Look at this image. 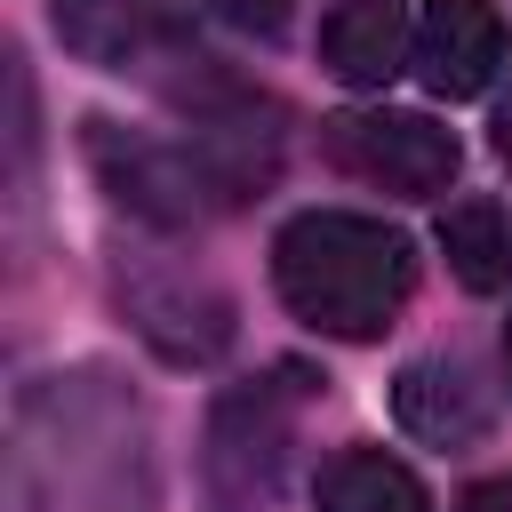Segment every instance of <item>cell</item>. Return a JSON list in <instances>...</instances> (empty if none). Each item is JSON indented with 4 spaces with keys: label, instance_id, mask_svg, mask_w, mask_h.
<instances>
[{
    "label": "cell",
    "instance_id": "6",
    "mask_svg": "<svg viewBox=\"0 0 512 512\" xmlns=\"http://www.w3.org/2000/svg\"><path fill=\"white\" fill-rule=\"evenodd\" d=\"M392 408H400V424H408L416 440H432V448H464V440L488 432V392H480V376H472L464 352L408 360L400 384H392Z\"/></svg>",
    "mask_w": 512,
    "mask_h": 512
},
{
    "label": "cell",
    "instance_id": "4",
    "mask_svg": "<svg viewBox=\"0 0 512 512\" xmlns=\"http://www.w3.org/2000/svg\"><path fill=\"white\" fill-rule=\"evenodd\" d=\"M512 56V32L496 16V0H424L416 16V80L432 96H480Z\"/></svg>",
    "mask_w": 512,
    "mask_h": 512
},
{
    "label": "cell",
    "instance_id": "3",
    "mask_svg": "<svg viewBox=\"0 0 512 512\" xmlns=\"http://www.w3.org/2000/svg\"><path fill=\"white\" fill-rule=\"evenodd\" d=\"M56 40L96 72H152V64H200L192 8L184 0H48Z\"/></svg>",
    "mask_w": 512,
    "mask_h": 512
},
{
    "label": "cell",
    "instance_id": "12",
    "mask_svg": "<svg viewBox=\"0 0 512 512\" xmlns=\"http://www.w3.org/2000/svg\"><path fill=\"white\" fill-rule=\"evenodd\" d=\"M504 368H512V328H504Z\"/></svg>",
    "mask_w": 512,
    "mask_h": 512
},
{
    "label": "cell",
    "instance_id": "8",
    "mask_svg": "<svg viewBox=\"0 0 512 512\" xmlns=\"http://www.w3.org/2000/svg\"><path fill=\"white\" fill-rule=\"evenodd\" d=\"M440 256H448V272H456L472 296L512 288V216H504L496 200H456V208L440 216Z\"/></svg>",
    "mask_w": 512,
    "mask_h": 512
},
{
    "label": "cell",
    "instance_id": "5",
    "mask_svg": "<svg viewBox=\"0 0 512 512\" xmlns=\"http://www.w3.org/2000/svg\"><path fill=\"white\" fill-rule=\"evenodd\" d=\"M320 64L344 88H392L416 64V24L408 0H336L320 24Z\"/></svg>",
    "mask_w": 512,
    "mask_h": 512
},
{
    "label": "cell",
    "instance_id": "1",
    "mask_svg": "<svg viewBox=\"0 0 512 512\" xmlns=\"http://www.w3.org/2000/svg\"><path fill=\"white\" fill-rule=\"evenodd\" d=\"M272 288L304 328L336 344H376L416 296V248L384 216L304 208L272 240Z\"/></svg>",
    "mask_w": 512,
    "mask_h": 512
},
{
    "label": "cell",
    "instance_id": "2",
    "mask_svg": "<svg viewBox=\"0 0 512 512\" xmlns=\"http://www.w3.org/2000/svg\"><path fill=\"white\" fill-rule=\"evenodd\" d=\"M320 152H328L336 176L376 184L392 200H440L456 184V168H464L456 128H440L432 112H392V104H376V112H328L320 120Z\"/></svg>",
    "mask_w": 512,
    "mask_h": 512
},
{
    "label": "cell",
    "instance_id": "7",
    "mask_svg": "<svg viewBox=\"0 0 512 512\" xmlns=\"http://www.w3.org/2000/svg\"><path fill=\"white\" fill-rule=\"evenodd\" d=\"M320 512H432L424 480L384 448H336L320 464Z\"/></svg>",
    "mask_w": 512,
    "mask_h": 512
},
{
    "label": "cell",
    "instance_id": "9",
    "mask_svg": "<svg viewBox=\"0 0 512 512\" xmlns=\"http://www.w3.org/2000/svg\"><path fill=\"white\" fill-rule=\"evenodd\" d=\"M224 24H240V32H256V40H280L288 32V16H296V0H208Z\"/></svg>",
    "mask_w": 512,
    "mask_h": 512
},
{
    "label": "cell",
    "instance_id": "10",
    "mask_svg": "<svg viewBox=\"0 0 512 512\" xmlns=\"http://www.w3.org/2000/svg\"><path fill=\"white\" fill-rule=\"evenodd\" d=\"M456 512H512V472H496V480L464 488V504H456Z\"/></svg>",
    "mask_w": 512,
    "mask_h": 512
},
{
    "label": "cell",
    "instance_id": "11",
    "mask_svg": "<svg viewBox=\"0 0 512 512\" xmlns=\"http://www.w3.org/2000/svg\"><path fill=\"white\" fill-rule=\"evenodd\" d=\"M496 160H504V168H512V96H504V104H496Z\"/></svg>",
    "mask_w": 512,
    "mask_h": 512
}]
</instances>
